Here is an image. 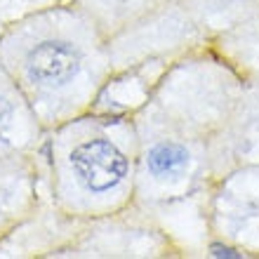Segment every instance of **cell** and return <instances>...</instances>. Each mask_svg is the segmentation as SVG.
<instances>
[{
  "mask_svg": "<svg viewBox=\"0 0 259 259\" xmlns=\"http://www.w3.org/2000/svg\"><path fill=\"white\" fill-rule=\"evenodd\" d=\"M179 3L210 40L236 28L259 10V0H179Z\"/></svg>",
  "mask_w": 259,
  "mask_h": 259,
  "instance_id": "4fadbf2b",
  "label": "cell"
},
{
  "mask_svg": "<svg viewBox=\"0 0 259 259\" xmlns=\"http://www.w3.org/2000/svg\"><path fill=\"white\" fill-rule=\"evenodd\" d=\"M45 127L12 75L0 64V158H31L45 142Z\"/></svg>",
  "mask_w": 259,
  "mask_h": 259,
  "instance_id": "ba28073f",
  "label": "cell"
},
{
  "mask_svg": "<svg viewBox=\"0 0 259 259\" xmlns=\"http://www.w3.org/2000/svg\"><path fill=\"white\" fill-rule=\"evenodd\" d=\"M243 85L245 78L210 42L167 64L132 113L139 144L135 205L146 214L158 217L207 198L210 139Z\"/></svg>",
  "mask_w": 259,
  "mask_h": 259,
  "instance_id": "6da1fadb",
  "label": "cell"
},
{
  "mask_svg": "<svg viewBox=\"0 0 259 259\" xmlns=\"http://www.w3.org/2000/svg\"><path fill=\"white\" fill-rule=\"evenodd\" d=\"M172 59H163V62H149L137 68H127V71H118L111 75V80L104 85L102 95L97 99L95 109L102 113H135L146 99H149L151 90L158 82V78L163 75Z\"/></svg>",
  "mask_w": 259,
  "mask_h": 259,
  "instance_id": "30bf717a",
  "label": "cell"
},
{
  "mask_svg": "<svg viewBox=\"0 0 259 259\" xmlns=\"http://www.w3.org/2000/svg\"><path fill=\"white\" fill-rule=\"evenodd\" d=\"M210 177L217 182L226 172L259 163V85L245 80L236 97L229 116L212 135L210 149Z\"/></svg>",
  "mask_w": 259,
  "mask_h": 259,
  "instance_id": "52a82bcc",
  "label": "cell"
},
{
  "mask_svg": "<svg viewBox=\"0 0 259 259\" xmlns=\"http://www.w3.org/2000/svg\"><path fill=\"white\" fill-rule=\"evenodd\" d=\"M207 42L210 38L193 24V19L177 0L170 7L151 14L149 19L109 38V55L113 73H118L149 62L175 59Z\"/></svg>",
  "mask_w": 259,
  "mask_h": 259,
  "instance_id": "8992f818",
  "label": "cell"
},
{
  "mask_svg": "<svg viewBox=\"0 0 259 259\" xmlns=\"http://www.w3.org/2000/svg\"><path fill=\"white\" fill-rule=\"evenodd\" d=\"M57 257L66 259H167L182 257L170 233L139 205L106 217L85 219L80 231Z\"/></svg>",
  "mask_w": 259,
  "mask_h": 259,
  "instance_id": "277c9868",
  "label": "cell"
},
{
  "mask_svg": "<svg viewBox=\"0 0 259 259\" xmlns=\"http://www.w3.org/2000/svg\"><path fill=\"white\" fill-rule=\"evenodd\" d=\"M35 156L0 158V236L12 233L38 205L40 170Z\"/></svg>",
  "mask_w": 259,
  "mask_h": 259,
  "instance_id": "9c48e42d",
  "label": "cell"
},
{
  "mask_svg": "<svg viewBox=\"0 0 259 259\" xmlns=\"http://www.w3.org/2000/svg\"><path fill=\"white\" fill-rule=\"evenodd\" d=\"M210 45L245 80L259 85V10L236 28L212 38Z\"/></svg>",
  "mask_w": 259,
  "mask_h": 259,
  "instance_id": "7c38bea8",
  "label": "cell"
},
{
  "mask_svg": "<svg viewBox=\"0 0 259 259\" xmlns=\"http://www.w3.org/2000/svg\"><path fill=\"white\" fill-rule=\"evenodd\" d=\"M0 64L45 132L95 109L113 75L106 35L73 0L14 19L0 35Z\"/></svg>",
  "mask_w": 259,
  "mask_h": 259,
  "instance_id": "7a4b0ae2",
  "label": "cell"
},
{
  "mask_svg": "<svg viewBox=\"0 0 259 259\" xmlns=\"http://www.w3.org/2000/svg\"><path fill=\"white\" fill-rule=\"evenodd\" d=\"M73 3L95 19V24L109 40L125 28L149 19L151 14L170 7L177 0H73Z\"/></svg>",
  "mask_w": 259,
  "mask_h": 259,
  "instance_id": "8fae6325",
  "label": "cell"
},
{
  "mask_svg": "<svg viewBox=\"0 0 259 259\" xmlns=\"http://www.w3.org/2000/svg\"><path fill=\"white\" fill-rule=\"evenodd\" d=\"M45 191L73 219L127 210L137 196L139 144L132 113L88 111L48 130L38 151Z\"/></svg>",
  "mask_w": 259,
  "mask_h": 259,
  "instance_id": "3957f363",
  "label": "cell"
},
{
  "mask_svg": "<svg viewBox=\"0 0 259 259\" xmlns=\"http://www.w3.org/2000/svg\"><path fill=\"white\" fill-rule=\"evenodd\" d=\"M205 222L212 252L259 257V163L236 167L212 182Z\"/></svg>",
  "mask_w": 259,
  "mask_h": 259,
  "instance_id": "5b68a950",
  "label": "cell"
}]
</instances>
